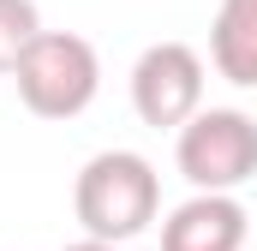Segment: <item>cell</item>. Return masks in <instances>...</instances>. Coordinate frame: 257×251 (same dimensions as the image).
<instances>
[{"label":"cell","instance_id":"6da1fadb","mask_svg":"<svg viewBox=\"0 0 257 251\" xmlns=\"http://www.w3.org/2000/svg\"><path fill=\"white\" fill-rule=\"evenodd\" d=\"M162 209V180L150 168V156L138 150H102L78 168L72 180V215L90 239H138Z\"/></svg>","mask_w":257,"mask_h":251},{"label":"cell","instance_id":"7a4b0ae2","mask_svg":"<svg viewBox=\"0 0 257 251\" xmlns=\"http://www.w3.org/2000/svg\"><path fill=\"white\" fill-rule=\"evenodd\" d=\"M12 84H18V102L36 120H72L96 102L102 60L78 30H36V42L12 66Z\"/></svg>","mask_w":257,"mask_h":251},{"label":"cell","instance_id":"3957f363","mask_svg":"<svg viewBox=\"0 0 257 251\" xmlns=\"http://www.w3.org/2000/svg\"><path fill=\"white\" fill-rule=\"evenodd\" d=\"M174 162L192 191H239L257 174V120L239 108H197L174 138Z\"/></svg>","mask_w":257,"mask_h":251},{"label":"cell","instance_id":"277c9868","mask_svg":"<svg viewBox=\"0 0 257 251\" xmlns=\"http://www.w3.org/2000/svg\"><path fill=\"white\" fill-rule=\"evenodd\" d=\"M132 108L144 126H180L203 108V54L192 42H150L132 66Z\"/></svg>","mask_w":257,"mask_h":251},{"label":"cell","instance_id":"5b68a950","mask_svg":"<svg viewBox=\"0 0 257 251\" xmlns=\"http://www.w3.org/2000/svg\"><path fill=\"white\" fill-rule=\"evenodd\" d=\"M162 251H245V203L233 191H192L162 221Z\"/></svg>","mask_w":257,"mask_h":251},{"label":"cell","instance_id":"8992f818","mask_svg":"<svg viewBox=\"0 0 257 251\" xmlns=\"http://www.w3.org/2000/svg\"><path fill=\"white\" fill-rule=\"evenodd\" d=\"M209 66H215L227 84L257 90V0H221V6H215Z\"/></svg>","mask_w":257,"mask_h":251},{"label":"cell","instance_id":"52a82bcc","mask_svg":"<svg viewBox=\"0 0 257 251\" xmlns=\"http://www.w3.org/2000/svg\"><path fill=\"white\" fill-rule=\"evenodd\" d=\"M36 30H42L36 0H0V72L18 66V54L36 42Z\"/></svg>","mask_w":257,"mask_h":251},{"label":"cell","instance_id":"ba28073f","mask_svg":"<svg viewBox=\"0 0 257 251\" xmlns=\"http://www.w3.org/2000/svg\"><path fill=\"white\" fill-rule=\"evenodd\" d=\"M66 251H120V245H114V239H90V233H84L78 245H66Z\"/></svg>","mask_w":257,"mask_h":251}]
</instances>
